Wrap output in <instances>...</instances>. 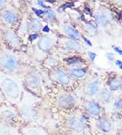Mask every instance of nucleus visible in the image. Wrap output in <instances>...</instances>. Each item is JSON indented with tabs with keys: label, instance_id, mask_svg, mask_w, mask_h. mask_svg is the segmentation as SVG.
<instances>
[{
	"label": "nucleus",
	"instance_id": "21",
	"mask_svg": "<svg viewBox=\"0 0 122 135\" xmlns=\"http://www.w3.org/2000/svg\"><path fill=\"white\" fill-rule=\"evenodd\" d=\"M62 31L66 35L72 38V40H78L80 38V34L79 33V31L70 25H64L62 27Z\"/></svg>",
	"mask_w": 122,
	"mask_h": 135
},
{
	"label": "nucleus",
	"instance_id": "31",
	"mask_svg": "<svg viewBox=\"0 0 122 135\" xmlns=\"http://www.w3.org/2000/svg\"><path fill=\"white\" fill-rule=\"evenodd\" d=\"M114 50H115V52H117L118 54H120V55H121L122 56V49H120V48L118 47H114Z\"/></svg>",
	"mask_w": 122,
	"mask_h": 135
},
{
	"label": "nucleus",
	"instance_id": "34",
	"mask_svg": "<svg viewBox=\"0 0 122 135\" xmlns=\"http://www.w3.org/2000/svg\"><path fill=\"white\" fill-rule=\"evenodd\" d=\"M2 42H1V40H0V47L2 46Z\"/></svg>",
	"mask_w": 122,
	"mask_h": 135
},
{
	"label": "nucleus",
	"instance_id": "28",
	"mask_svg": "<svg viewBox=\"0 0 122 135\" xmlns=\"http://www.w3.org/2000/svg\"><path fill=\"white\" fill-rule=\"evenodd\" d=\"M106 57L108 58L109 60H115V56H114V54H112V53H108L107 54H106Z\"/></svg>",
	"mask_w": 122,
	"mask_h": 135
},
{
	"label": "nucleus",
	"instance_id": "33",
	"mask_svg": "<svg viewBox=\"0 0 122 135\" xmlns=\"http://www.w3.org/2000/svg\"><path fill=\"white\" fill-rule=\"evenodd\" d=\"M118 89H120L121 91H122V79L119 80V85H118Z\"/></svg>",
	"mask_w": 122,
	"mask_h": 135
},
{
	"label": "nucleus",
	"instance_id": "23",
	"mask_svg": "<svg viewBox=\"0 0 122 135\" xmlns=\"http://www.w3.org/2000/svg\"><path fill=\"white\" fill-rule=\"evenodd\" d=\"M97 94H98L99 99L101 100L103 102H108V100L111 99V92L106 89H103L101 91H99V93Z\"/></svg>",
	"mask_w": 122,
	"mask_h": 135
},
{
	"label": "nucleus",
	"instance_id": "22",
	"mask_svg": "<svg viewBox=\"0 0 122 135\" xmlns=\"http://www.w3.org/2000/svg\"><path fill=\"white\" fill-rule=\"evenodd\" d=\"M71 77L76 79H81L86 75V70L81 67H73L70 68L67 73Z\"/></svg>",
	"mask_w": 122,
	"mask_h": 135
},
{
	"label": "nucleus",
	"instance_id": "35",
	"mask_svg": "<svg viewBox=\"0 0 122 135\" xmlns=\"http://www.w3.org/2000/svg\"><path fill=\"white\" fill-rule=\"evenodd\" d=\"M1 26H2V25H1V23H0V28H1Z\"/></svg>",
	"mask_w": 122,
	"mask_h": 135
},
{
	"label": "nucleus",
	"instance_id": "36",
	"mask_svg": "<svg viewBox=\"0 0 122 135\" xmlns=\"http://www.w3.org/2000/svg\"><path fill=\"white\" fill-rule=\"evenodd\" d=\"M121 25H122V21H121Z\"/></svg>",
	"mask_w": 122,
	"mask_h": 135
},
{
	"label": "nucleus",
	"instance_id": "4",
	"mask_svg": "<svg viewBox=\"0 0 122 135\" xmlns=\"http://www.w3.org/2000/svg\"><path fill=\"white\" fill-rule=\"evenodd\" d=\"M57 38L54 34H44L33 43V56L37 60H43L55 48Z\"/></svg>",
	"mask_w": 122,
	"mask_h": 135
},
{
	"label": "nucleus",
	"instance_id": "3",
	"mask_svg": "<svg viewBox=\"0 0 122 135\" xmlns=\"http://www.w3.org/2000/svg\"><path fill=\"white\" fill-rule=\"evenodd\" d=\"M35 99H37L36 95L25 90L22 101L19 105H17L24 123L40 124L39 121L41 120V117L35 105Z\"/></svg>",
	"mask_w": 122,
	"mask_h": 135
},
{
	"label": "nucleus",
	"instance_id": "13",
	"mask_svg": "<svg viewBox=\"0 0 122 135\" xmlns=\"http://www.w3.org/2000/svg\"><path fill=\"white\" fill-rule=\"evenodd\" d=\"M76 103V98L69 93H62L58 96L57 105L60 108H67L72 107Z\"/></svg>",
	"mask_w": 122,
	"mask_h": 135
},
{
	"label": "nucleus",
	"instance_id": "2",
	"mask_svg": "<svg viewBox=\"0 0 122 135\" xmlns=\"http://www.w3.org/2000/svg\"><path fill=\"white\" fill-rule=\"evenodd\" d=\"M32 67L22 60L18 51L12 50L2 44L0 47V70L23 76Z\"/></svg>",
	"mask_w": 122,
	"mask_h": 135
},
{
	"label": "nucleus",
	"instance_id": "6",
	"mask_svg": "<svg viewBox=\"0 0 122 135\" xmlns=\"http://www.w3.org/2000/svg\"><path fill=\"white\" fill-rule=\"evenodd\" d=\"M0 122L18 128L25 124L17 106L7 102L0 103Z\"/></svg>",
	"mask_w": 122,
	"mask_h": 135
},
{
	"label": "nucleus",
	"instance_id": "25",
	"mask_svg": "<svg viewBox=\"0 0 122 135\" xmlns=\"http://www.w3.org/2000/svg\"><path fill=\"white\" fill-rule=\"evenodd\" d=\"M65 61H66V63H68L69 64H76L80 63V60L76 57H70L68 59H66Z\"/></svg>",
	"mask_w": 122,
	"mask_h": 135
},
{
	"label": "nucleus",
	"instance_id": "8",
	"mask_svg": "<svg viewBox=\"0 0 122 135\" xmlns=\"http://www.w3.org/2000/svg\"><path fill=\"white\" fill-rule=\"evenodd\" d=\"M22 18L18 9L12 6L10 2L8 6L0 11V23L2 26L17 30Z\"/></svg>",
	"mask_w": 122,
	"mask_h": 135
},
{
	"label": "nucleus",
	"instance_id": "14",
	"mask_svg": "<svg viewBox=\"0 0 122 135\" xmlns=\"http://www.w3.org/2000/svg\"><path fill=\"white\" fill-rule=\"evenodd\" d=\"M94 17L97 24L102 28H106L111 22V15L105 10L98 11Z\"/></svg>",
	"mask_w": 122,
	"mask_h": 135
},
{
	"label": "nucleus",
	"instance_id": "20",
	"mask_svg": "<svg viewBox=\"0 0 122 135\" xmlns=\"http://www.w3.org/2000/svg\"><path fill=\"white\" fill-rule=\"evenodd\" d=\"M100 87V82L99 80H94L89 83L86 89V95L89 97H93L99 91Z\"/></svg>",
	"mask_w": 122,
	"mask_h": 135
},
{
	"label": "nucleus",
	"instance_id": "24",
	"mask_svg": "<svg viewBox=\"0 0 122 135\" xmlns=\"http://www.w3.org/2000/svg\"><path fill=\"white\" fill-rule=\"evenodd\" d=\"M107 84L111 90H116V89H118L119 80L115 77H110L108 79Z\"/></svg>",
	"mask_w": 122,
	"mask_h": 135
},
{
	"label": "nucleus",
	"instance_id": "18",
	"mask_svg": "<svg viewBox=\"0 0 122 135\" xmlns=\"http://www.w3.org/2000/svg\"><path fill=\"white\" fill-rule=\"evenodd\" d=\"M85 108L86 111L89 114L95 116V117H99L100 116L101 113V108L96 102H86L85 105Z\"/></svg>",
	"mask_w": 122,
	"mask_h": 135
},
{
	"label": "nucleus",
	"instance_id": "7",
	"mask_svg": "<svg viewBox=\"0 0 122 135\" xmlns=\"http://www.w3.org/2000/svg\"><path fill=\"white\" fill-rule=\"evenodd\" d=\"M0 40L3 45L18 52L22 50L24 45V41L15 29L2 25L0 28Z\"/></svg>",
	"mask_w": 122,
	"mask_h": 135
},
{
	"label": "nucleus",
	"instance_id": "10",
	"mask_svg": "<svg viewBox=\"0 0 122 135\" xmlns=\"http://www.w3.org/2000/svg\"><path fill=\"white\" fill-rule=\"evenodd\" d=\"M22 135H50L49 131L41 124L25 123L20 127Z\"/></svg>",
	"mask_w": 122,
	"mask_h": 135
},
{
	"label": "nucleus",
	"instance_id": "30",
	"mask_svg": "<svg viewBox=\"0 0 122 135\" xmlns=\"http://www.w3.org/2000/svg\"><path fill=\"white\" fill-rule=\"evenodd\" d=\"M4 102H6V99H5V97H4V95H3L2 93V92H1V90H0V103Z\"/></svg>",
	"mask_w": 122,
	"mask_h": 135
},
{
	"label": "nucleus",
	"instance_id": "11",
	"mask_svg": "<svg viewBox=\"0 0 122 135\" xmlns=\"http://www.w3.org/2000/svg\"><path fill=\"white\" fill-rule=\"evenodd\" d=\"M50 76L52 79V80L57 82V83L64 85L65 87H68L72 85L71 76L62 69L57 67L50 70Z\"/></svg>",
	"mask_w": 122,
	"mask_h": 135
},
{
	"label": "nucleus",
	"instance_id": "32",
	"mask_svg": "<svg viewBox=\"0 0 122 135\" xmlns=\"http://www.w3.org/2000/svg\"><path fill=\"white\" fill-rule=\"evenodd\" d=\"M82 38H83V41H85V43H86V44H88L89 46H92V43H91V41H90L89 40H88V39L86 38L85 37H82Z\"/></svg>",
	"mask_w": 122,
	"mask_h": 135
},
{
	"label": "nucleus",
	"instance_id": "12",
	"mask_svg": "<svg viewBox=\"0 0 122 135\" xmlns=\"http://www.w3.org/2000/svg\"><path fill=\"white\" fill-rule=\"evenodd\" d=\"M28 23L30 35L31 34L39 35L41 32H43V29L46 26L43 25V22L41 20V18H39L37 17H31L28 18Z\"/></svg>",
	"mask_w": 122,
	"mask_h": 135
},
{
	"label": "nucleus",
	"instance_id": "9",
	"mask_svg": "<svg viewBox=\"0 0 122 135\" xmlns=\"http://www.w3.org/2000/svg\"><path fill=\"white\" fill-rule=\"evenodd\" d=\"M66 126L75 134H82L86 130V123L83 117L78 116H69L66 119Z\"/></svg>",
	"mask_w": 122,
	"mask_h": 135
},
{
	"label": "nucleus",
	"instance_id": "5",
	"mask_svg": "<svg viewBox=\"0 0 122 135\" xmlns=\"http://www.w3.org/2000/svg\"><path fill=\"white\" fill-rule=\"evenodd\" d=\"M24 86L28 89V91L40 96L42 95L43 90V79L39 72L35 68L30 69L23 76Z\"/></svg>",
	"mask_w": 122,
	"mask_h": 135
},
{
	"label": "nucleus",
	"instance_id": "15",
	"mask_svg": "<svg viewBox=\"0 0 122 135\" xmlns=\"http://www.w3.org/2000/svg\"><path fill=\"white\" fill-rule=\"evenodd\" d=\"M0 135H22L20 128L0 122Z\"/></svg>",
	"mask_w": 122,
	"mask_h": 135
},
{
	"label": "nucleus",
	"instance_id": "16",
	"mask_svg": "<svg viewBox=\"0 0 122 135\" xmlns=\"http://www.w3.org/2000/svg\"><path fill=\"white\" fill-rule=\"evenodd\" d=\"M96 128L104 133H109L112 131V123L107 118H99L95 121Z\"/></svg>",
	"mask_w": 122,
	"mask_h": 135
},
{
	"label": "nucleus",
	"instance_id": "1",
	"mask_svg": "<svg viewBox=\"0 0 122 135\" xmlns=\"http://www.w3.org/2000/svg\"><path fill=\"white\" fill-rule=\"evenodd\" d=\"M24 87L22 76L0 70V90L7 102L18 105L25 92Z\"/></svg>",
	"mask_w": 122,
	"mask_h": 135
},
{
	"label": "nucleus",
	"instance_id": "29",
	"mask_svg": "<svg viewBox=\"0 0 122 135\" xmlns=\"http://www.w3.org/2000/svg\"><path fill=\"white\" fill-rule=\"evenodd\" d=\"M115 64H116V66H118L120 69L122 70V61L119 60H115Z\"/></svg>",
	"mask_w": 122,
	"mask_h": 135
},
{
	"label": "nucleus",
	"instance_id": "26",
	"mask_svg": "<svg viewBox=\"0 0 122 135\" xmlns=\"http://www.w3.org/2000/svg\"><path fill=\"white\" fill-rule=\"evenodd\" d=\"M115 108H116L117 109H122V99L115 102Z\"/></svg>",
	"mask_w": 122,
	"mask_h": 135
},
{
	"label": "nucleus",
	"instance_id": "17",
	"mask_svg": "<svg viewBox=\"0 0 122 135\" xmlns=\"http://www.w3.org/2000/svg\"><path fill=\"white\" fill-rule=\"evenodd\" d=\"M57 42L61 45H63L66 49L69 50L76 51L81 49V45L77 41L72 39H66V38L59 39Z\"/></svg>",
	"mask_w": 122,
	"mask_h": 135
},
{
	"label": "nucleus",
	"instance_id": "19",
	"mask_svg": "<svg viewBox=\"0 0 122 135\" xmlns=\"http://www.w3.org/2000/svg\"><path fill=\"white\" fill-rule=\"evenodd\" d=\"M59 64V59L56 55H53V54H49L48 56H47L46 58L43 60V66L50 70H52L55 68L57 67V65Z\"/></svg>",
	"mask_w": 122,
	"mask_h": 135
},
{
	"label": "nucleus",
	"instance_id": "27",
	"mask_svg": "<svg viewBox=\"0 0 122 135\" xmlns=\"http://www.w3.org/2000/svg\"><path fill=\"white\" fill-rule=\"evenodd\" d=\"M88 55H89V59H90L92 61H94L95 59V57H96V54H95V53H93V52H89V53H88Z\"/></svg>",
	"mask_w": 122,
	"mask_h": 135
}]
</instances>
